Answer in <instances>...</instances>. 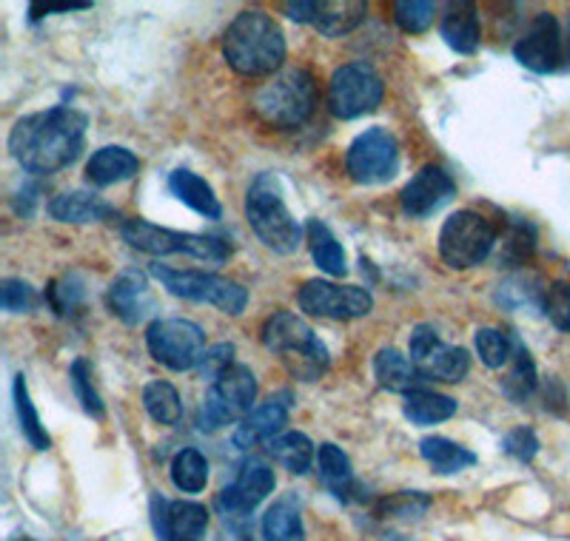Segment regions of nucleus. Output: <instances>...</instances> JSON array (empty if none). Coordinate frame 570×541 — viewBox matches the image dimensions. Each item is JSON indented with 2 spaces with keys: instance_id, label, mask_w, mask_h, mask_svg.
Listing matches in <instances>:
<instances>
[{
  "instance_id": "09e8293b",
  "label": "nucleus",
  "mask_w": 570,
  "mask_h": 541,
  "mask_svg": "<svg viewBox=\"0 0 570 541\" xmlns=\"http://www.w3.org/2000/svg\"><path fill=\"white\" fill-rule=\"evenodd\" d=\"M83 9H91V3H32L29 20H40L55 12H83Z\"/></svg>"
},
{
  "instance_id": "3c124183",
  "label": "nucleus",
  "mask_w": 570,
  "mask_h": 541,
  "mask_svg": "<svg viewBox=\"0 0 570 541\" xmlns=\"http://www.w3.org/2000/svg\"><path fill=\"white\" fill-rule=\"evenodd\" d=\"M14 541H32V539H27V535H23V539H14Z\"/></svg>"
},
{
  "instance_id": "79ce46f5",
  "label": "nucleus",
  "mask_w": 570,
  "mask_h": 541,
  "mask_svg": "<svg viewBox=\"0 0 570 541\" xmlns=\"http://www.w3.org/2000/svg\"><path fill=\"white\" fill-rule=\"evenodd\" d=\"M544 316L551 319V325L562 334H570V283H557L548 288L542 303Z\"/></svg>"
},
{
  "instance_id": "2f4dec72",
  "label": "nucleus",
  "mask_w": 570,
  "mask_h": 541,
  "mask_svg": "<svg viewBox=\"0 0 570 541\" xmlns=\"http://www.w3.org/2000/svg\"><path fill=\"white\" fill-rule=\"evenodd\" d=\"M402 413H405V416L420 427L440 425V422H448L456 413V400H451V396H445V393L420 387V391H411L409 396H405Z\"/></svg>"
},
{
  "instance_id": "f704fd0d",
  "label": "nucleus",
  "mask_w": 570,
  "mask_h": 541,
  "mask_svg": "<svg viewBox=\"0 0 570 541\" xmlns=\"http://www.w3.org/2000/svg\"><path fill=\"white\" fill-rule=\"evenodd\" d=\"M171 484L180 493H200L208 484V462L200 451L195 447H183L175 459H171Z\"/></svg>"
},
{
  "instance_id": "a18cd8bd",
  "label": "nucleus",
  "mask_w": 570,
  "mask_h": 541,
  "mask_svg": "<svg viewBox=\"0 0 570 541\" xmlns=\"http://www.w3.org/2000/svg\"><path fill=\"white\" fill-rule=\"evenodd\" d=\"M234 365V345H214V348L206 351V356H203L200 362V374L206 376V380H217V376L226 371V367Z\"/></svg>"
},
{
  "instance_id": "6ab92c4d",
  "label": "nucleus",
  "mask_w": 570,
  "mask_h": 541,
  "mask_svg": "<svg viewBox=\"0 0 570 541\" xmlns=\"http://www.w3.org/2000/svg\"><path fill=\"white\" fill-rule=\"evenodd\" d=\"M288 393H279V396H272L268 402H263L259 407H254L240 425L234 427L232 442L237 451H252L257 445H268L272 439H277L283 433L285 422H288Z\"/></svg>"
},
{
  "instance_id": "a19ab883",
  "label": "nucleus",
  "mask_w": 570,
  "mask_h": 541,
  "mask_svg": "<svg viewBox=\"0 0 570 541\" xmlns=\"http://www.w3.org/2000/svg\"><path fill=\"white\" fill-rule=\"evenodd\" d=\"M548 291L539 288V283L533 277H513L508 279L505 285H499V294H497V303L505 305V308H522V305H531L537 303L539 297L544 299Z\"/></svg>"
},
{
  "instance_id": "c85d7f7f",
  "label": "nucleus",
  "mask_w": 570,
  "mask_h": 541,
  "mask_svg": "<svg viewBox=\"0 0 570 541\" xmlns=\"http://www.w3.org/2000/svg\"><path fill=\"white\" fill-rule=\"evenodd\" d=\"M263 539L266 541H308L305 539V524L299 504L294 496H283L266 510L263 515Z\"/></svg>"
},
{
  "instance_id": "c9c22d12",
  "label": "nucleus",
  "mask_w": 570,
  "mask_h": 541,
  "mask_svg": "<svg viewBox=\"0 0 570 541\" xmlns=\"http://www.w3.org/2000/svg\"><path fill=\"white\" fill-rule=\"evenodd\" d=\"M539 385L537 362L528 354L522 345H517V354H513L511 365H508V374L502 380V393H505L511 402H525Z\"/></svg>"
},
{
  "instance_id": "f3484780",
  "label": "nucleus",
  "mask_w": 570,
  "mask_h": 541,
  "mask_svg": "<svg viewBox=\"0 0 570 541\" xmlns=\"http://www.w3.org/2000/svg\"><path fill=\"white\" fill-rule=\"evenodd\" d=\"M456 197V183L451 180L442 166H425L420 168L411 183L402 188L400 203L405 217L411 219H425L431 214H436L440 208H445L448 203Z\"/></svg>"
},
{
  "instance_id": "4468645a",
  "label": "nucleus",
  "mask_w": 570,
  "mask_h": 541,
  "mask_svg": "<svg viewBox=\"0 0 570 541\" xmlns=\"http://www.w3.org/2000/svg\"><path fill=\"white\" fill-rule=\"evenodd\" d=\"M274 488H277V479H274L272 464L252 456L240 464L237 479L217 493L214 504L226 519H246L272 496Z\"/></svg>"
},
{
  "instance_id": "c03bdc74",
  "label": "nucleus",
  "mask_w": 570,
  "mask_h": 541,
  "mask_svg": "<svg viewBox=\"0 0 570 541\" xmlns=\"http://www.w3.org/2000/svg\"><path fill=\"white\" fill-rule=\"evenodd\" d=\"M80 299H83V285L75 277H63L60 283L49 285V303L55 314H69L71 308H78Z\"/></svg>"
},
{
  "instance_id": "9b49d317",
  "label": "nucleus",
  "mask_w": 570,
  "mask_h": 541,
  "mask_svg": "<svg viewBox=\"0 0 570 541\" xmlns=\"http://www.w3.org/2000/svg\"><path fill=\"white\" fill-rule=\"evenodd\" d=\"M385 83L368 63H345L331 75L328 109L340 120H356L371 115L383 104Z\"/></svg>"
},
{
  "instance_id": "72a5a7b5",
  "label": "nucleus",
  "mask_w": 570,
  "mask_h": 541,
  "mask_svg": "<svg viewBox=\"0 0 570 541\" xmlns=\"http://www.w3.org/2000/svg\"><path fill=\"white\" fill-rule=\"evenodd\" d=\"M142 407H146V413H149L157 425L171 427L183 420L180 393L166 380H155L142 387Z\"/></svg>"
},
{
  "instance_id": "a878e982",
  "label": "nucleus",
  "mask_w": 570,
  "mask_h": 541,
  "mask_svg": "<svg viewBox=\"0 0 570 541\" xmlns=\"http://www.w3.org/2000/svg\"><path fill=\"white\" fill-rule=\"evenodd\" d=\"M266 451L268 456L283 468V471L294 473V476H303V473L312 471L314 459H317V453H314V442L299 431L279 433L277 439L268 442Z\"/></svg>"
},
{
  "instance_id": "4c0bfd02",
  "label": "nucleus",
  "mask_w": 570,
  "mask_h": 541,
  "mask_svg": "<svg viewBox=\"0 0 570 541\" xmlns=\"http://www.w3.org/2000/svg\"><path fill=\"white\" fill-rule=\"evenodd\" d=\"M69 380H71V387H75V396H78L80 407L89 413L91 420H104L106 416L104 396H100L98 387H95V382H91V365L83 360V356L71 362Z\"/></svg>"
},
{
  "instance_id": "0eeeda50",
  "label": "nucleus",
  "mask_w": 570,
  "mask_h": 541,
  "mask_svg": "<svg viewBox=\"0 0 570 541\" xmlns=\"http://www.w3.org/2000/svg\"><path fill=\"white\" fill-rule=\"evenodd\" d=\"M157 283L175 294V297L191 299V303L214 305L217 311L228 316H240L248 305V291L234 279L220 277V274H208V270H180L169 265H151Z\"/></svg>"
},
{
  "instance_id": "1a4fd4ad",
  "label": "nucleus",
  "mask_w": 570,
  "mask_h": 541,
  "mask_svg": "<svg viewBox=\"0 0 570 541\" xmlns=\"http://www.w3.org/2000/svg\"><path fill=\"white\" fill-rule=\"evenodd\" d=\"M254 400H257V376L252 367L234 362L226 367L217 380L208 385L206 400L200 407V431H220L232 422H243L252 413Z\"/></svg>"
},
{
  "instance_id": "cd10ccee",
  "label": "nucleus",
  "mask_w": 570,
  "mask_h": 541,
  "mask_svg": "<svg viewBox=\"0 0 570 541\" xmlns=\"http://www.w3.org/2000/svg\"><path fill=\"white\" fill-rule=\"evenodd\" d=\"M365 14H368V7L363 0H328V3H320L314 29L325 38H343L363 23Z\"/></svg>"
},
{
  "instance_id": "473e14b6",
  "label": "nucleus",
  "mask_w": 570,
  "mask_h": 541,
  "mask_svg": "<svg viewBox=\"0 0 570 541\" xmlns=\"http://www.w3.org/2000/svg\"><path fill=\"white\" fill-rule=\"evenodd\" d=\"M12 396H14V411H18V422H20V433H23V439H27L35 451H49L52 439H49V433H46L38 411H35V402H32V396H29V385H27V376L23 374L14 376Z\"/></svg>"
},
{
  "instance_id": "e433bc0d",
  "label": "nucleus",
  "mask_w": 570,
  "mask_h": 541,
  "mask_svg": "<svg viewBox=\"0 0 570 541\" xmlns=\"http://www.w3.org/2000/svg\"><path fill=\"white\" fill-rule=\"evenodd\" d=\"M473 345H476V354L485 362L491 371L511 365L513 354H517V342H511V336L499 328H480L473 336Z\"/></svg>"
},
{
  "instance_id": "a211bd4d",
  "label": "nucleus",
  "mask_w": 570,
  "mask_h": 541,
  "mask_svg": "<svg viewBox=\"0 0 570 541\" xmlns=\"http://www.w3.org/2000/svg\"><path fill=\"white\" fill-rule=\"evenodd\" d=\"M106 303H109L111 314L126 325L146 323L151 316V311L157 308V299L155 294H151L149 279H146V274H140V270H124V274L109 285Z\"/></svg>"
},
{
  "instance_id": "2eb2a0df",
  "label": "nucleus",
  "mask_w": 570,
  "mask_h": 541,
  "mask_svg": "<svg viewBox=\"0 0 570 541\" xmlns=\"http://www.w3.org/2000/svg\"><path fill=\"white\" fill-rule=\"evenodd\" d=\"M513 58L537 75H551L564 58V35L551 12H539L531 27L513 43Z\"/></svg>"
},
{
  "instance_id": "7ed1b4c3",
  "label": "nucleus",
  "mask_w": 570,
  "mask_h": 541,
  "mask_svg": "<svg viewBox=\"0 0 570 541\" xmlns=\"http://www.w3.org/2000/svg\"><path fill=\"white\" fill-rule=\"evenodd\" d=\"M259 340H263V345L274 356L283 360L285 371L294 380L317 382L328 371V348L314 334L312 325L305 323L303 316L294 314V311H277V314L268 316L266 323H263V331H259Z\"/></svg>"
},
{
  "instance_id": "ddd939ff",
  "label": "nucleus",
  "mask_w": 570,
  "mask_h": 541,
  "mask_svg": "<svg viewBox=\"0 0 570 541\" xmlns=\"http://www.w3.org/2000/svg\"><path fill=\"white\" fill-rule=\"evenodd\" d=\"M299 308L323 319H360L374 308V297L360 285H337L331 279H308L299 288Z\"/></svg>"
},
{
  "instance_id": "ea45409f",
  "label": "nucleus",
  "mask_w": 570,
  "mask_h": 541,
  "mask_svg": "<svg viewBox=\"0 0 570 541\" xmlns=\"http://www.w3.org/2000/svg\"><path fill=\"white\" fill-rule=\"evenodd\" d=\"M0 305L9 314H29V311H35L40 305V294L32 285L23 283V279L9 277L0 283Z\"/></svg>"
},
{
  "instance_id": "8fccbe9b",
  "label": "nucleus",
  "mask_w": 570,
  "mask_h": 541,
  "mask_svg": "<svg viewBox=\"0 0 570 541\" xmlns=\"http://www.w3.org/2000/svg\"><path fill=\"white\" fill-rule=\"evenodd\" d=\"M285 12H288V18L297 20V23H312L317 20V12H320V3L317 0H299V3H285Z\"/></svg>"
},
{
  "instance_id": "412c9836",
  "label": "nucleus",
  "mask_w": 570,
  "mask_h": 541,
  "mask_svg": "<svg viewBox=\"0 0 570 541\" xmlns=\"http://www.w3.org/2000/svg\"><path fill=\"white\" fill-rule=\"evenodd\" d=\"M49 214L58 223H71V226H86V223H104L115 217V206L104 197L91 191H63L49 203Z\"/></svg>"
},
{
  "instance_id": "bb28decb",
  "label": "nucleus",
  "mask_w": 570,
  "mask_h": 541,
  "mask_svg": "<svg viewBox=\"0 0 570 541\" xmlns=\"http://www.w3.org/2000/svg\"><path fill=\"white\" fill-rule=\"evenodd\" d=\"M317 471H320V479H323L325 488H328L337 499L348 502L351 493L356 490V482H354V468H351V459L345 456L343 447H337L334 442H325V445H320Z\"/></svg>"
},
{
  "instance_id": "dca6fc26",
  "label": "nucleus",
  "mask_w": 570,
  "mask_h": 541,
  "mask_svg": "<svg viewBox=\"0 0 570 541\" xmlns=\"http://www.w3.org/2000/svg\"><path fill=\"white\" fill-rule=\"evenodd\" d=\"M151 524L157 541H206L208 510L197 502H169L151 496Z\"/></svg>"
},
{
  "instance_id": "5701e85b",
  "label": "nucleus",
  "mask_w": 570,
  "mask_h": 541,
  "mask_svg": "<svg viewBox=\"0 0 570 541\" xmlns=\"http://www.w3.org/2000/svg\"><path fill=\"white\" fill-rule=\"evenodd\" d=\"M169 191L175 194L183 206H188L191 212L200 214V217H206V219L223 217V206H220V200H217L214 188L208 186L200 175L188 171V168H177V171H171Z\"/></svg>"
},
{
  "instance_id": "58836bf2",
  "label": "nucleus",
  "mask_w": 570,
  "mask_h": 541,
  "mask_svg": "<svg viewBox=\"0 0 570 541\" xmlns=\"http://www.w3.org/2000/svg\"><path fill=\"white\" fill-rule=\"evenodd\" d=\"M434 14L436 7L434 3H428V0H400V3H394L396 27L409 35L428 32L431 23H434Z\"/></svg>"
},
{
  "instance_id": "c756f323",
  "label": "nucleus",
  "mask_w": 570,
  "mask_h": 541,
  "mask_svg": "<svg viewBox=\"0 0 570 541\" xmlns=\"http://www.w3.org/2000/svg\"><path fill=\"white\" fill-rule=\"evenodd\" d=\"M420 374L425 380H436V382H448V385H456L468 376L471 371V356H468L465 348H456V345H445L440 342L425 360L420 362Z\"/></svg>"
},
{
  "instance_id": "423d86ee",
  "label": "nucleus",
  "mask_w": 570,
  "mask_h": 541,
  "mask_svg": "<svg viewBox=\"0 0 570 541\" xmlns=\"http://www.w3.org/2000/svg\"><path fill=\"white\" fill-rule=\"evenodd\" d=\"M126 243L135 252L151 254V257H171V254H186L200 263L223 265L232 254L228 243L220 237H208V234H191V232H175V228H163L149 223V219H126L120 228Z\"/></svg>"
},
{
  "instance_id": "f8f14e48",
  "label": "nucleus",
  "mask_w": 570,
  "mask_h": 541,
  "mask_svg": "<svg viewBox=\"0 0 570 541\" xmlns=\"http://www.w3.org/2000/svg\"><path fill=\"white\" fill-rule=\"evenodd\" d=\"M345 168L360 186H383L400 171V142L383 126L356 135L345 151Z\"/></svg>"
},
{
  "instance_id": "49530a36",
  "label": "nucleus",
  "mask_w": 570,
  "mask_h": 541,
  "mask_svg": "<svg viewBox=\"0 0 570 541\" xmlns=\"http://www.w3.org/2000/svg\"><path fill=\"white\" fill-rule=\"evenodd\" d=\"M440 334H436L434 325H416L414 331H411V342H409V348H411V360H414V365H420L422 360H425L431 351L440 345Z\"/></svg>"
},
{
  "instance_id": "b1692460",
  "label": "nucleus",
  "mask_w": 570,
  "mask_h": 541,
  "mask_svg": "<svg viewBox=\"0 0 570 541\" xmlns=\"http://www.w3.org/2000/svg\"><path fill=\"white\" fill-rule=\"evenodd\" d=\"M374 376L385 391L405 393V396L411 391H420V382H425V376L420 374V367L414 365V360H409V356L400 354L396 348L376 351Z\"/></svg>"
},
{
  "instance_id": "aec40b11",
  "label": "nucleus",
  "mask_w": 570,
  "mask_h": 541,
  "mask_svg": "<svg viewBox=\"0 0 570 541\" xmlns=\"http://www.w3.org/2000/svg\"><path fill=\"white\" fill-rule=\"evenodd\" d=\"M140 171V160L131 155L124 146H104L86 163V180L98 188L117 186V183H126Z\"/></svg>"
},
{
  "instance_id": "6e6552de",
  "label": "nucleus",
  "mask_w": 570,
  "mask_h": 541,
  "mask_svg": "<svg viewBox=\"0 0 570 541\" xmlns=\"http://www.w3.org/2000/svg\"><path fill=\"white\" fill-rule=\"evenodd\" d=\"M497 245V226L485 214L462 208L445 219L440 232V257L448 268L468 270L485 263Z\"/></svg>"
},
{
  "instance_id": "20e7f679",
  "label": "nucleus",
  "mask_w": 570,
  "mask_h": 541,
  "mask_svg": "<svg viewBox=\"0 0 570 541\" xmlns=\"http://www.w3.org/2000/svg\"><path fill=\"white\" fill-rule=\"evenodd\" d=\"M254 111L274 129H297L317 109V83L314 75L303 66L277 71L268 83L254 95Z\"/></svg>"
},
{
  "instance_id": "f03ea898",
  "label": "nucleus",
  "mask_w": 570,
  "mask_h": 541,
  "mask_svg": "<svg viewBox=\"0 0 570 541\" xmlns=\"http://www.w3.org/2000/svg\"><path fill=\"white\" fill-rule=\"evenodd\" d=\"M223 58L237 75L246 78L274 75L285 60L283 29L263 9L240 12L223 35Z\"/></svg>"
},
{
  "instance_id": "de8ad7c7",
  "label": "nucleus",
  "mask_w": 570,
  "mask_h": 541,
  "mask_svg": "<svg viewBox=\"0 0 570 541\" xmlns=\"http://www.w3.org/2000/svg\"><path fill=\"white\" fill-rule=\"evenodd\" d=\"M422 499H428V496H420V493H400V496H394V499H385L383 508L389 510V513H396V515H420V513H425L428 508H414V502H422Z\"/></svg>"
},
{
  "instance_id": "4be33fe9",
  "label": "nucleus",
  "mask_w": 570,
  "mask_h": 541,
  "mask_svg": "<svg viewBox=\"0 0 570 541\" xmlns=\"http://www.w3.org/2000/svg\"><path fill=\"white\" fill-rule=\"evenodd\" d=\"M442 40H445L454 52L473 55L480 49L482 29H480V14L473 3H451L448 14L442 18Z\"/></svg>"
},
{
  "instance_id": "f257e3e1",
  "label": "nucleus",
  "mask_w": 570,
  "mask_h": 541,
  "mask_svg": "<svg viewBox=\"0 0 570 541\" xmlns=\"http://www.w3.org/2000/svg\"><path fill=\"white\" fill-rule=\"evenodd\" d=\"M89 117L71 106L20 117L9 135V151L32 175H55L78 160L86 142Z\"/></svg>"
},
{
  "instance_id": "37998d69",
  "label": "nucleus",
  "mask_w": 570,
  "mask_h": 541,
  "mask_svg": "<svg viewBox=\"0 0 570 541\" xmlns=\"http://www.w3.org/2000/svg\"><path fill=\"white\" fill-rule=\"evenodd\" d=\"M502 447L517 462H533V456L539 453V436L531 427H513L505 436V442H502Z\"/></svg>"
},
{
  "instance_id": "39448f33",
  "label": "nucleus",
  "mask_w": 570,
  "mask_h": 541,
  "mask_svg": "<svg viewBox=\"0 0 570 541\" xmlns=\"http://www.w3.org/2000/svg\"><path fill=\"white\" fill-rule=\"evenodd\" d=\"M246 219L259 243L274 254H294L303 243V226L288 212L283 188L274 175H257L246 194Z\"/></svg>"
},
{
  "instance_id": "393cba45",
  "label": "nucleus",
  "mask_w": 570,
  "mask_h": 541,
  "mask_svg": "<svg viewBox=\"0 0 570 541\" xmlns=\"http://www.w3.org/2000/svg\"><path fill=\"white\" fill-rule=\"evenodd\" d=\"M305 243H308V252H312L314 263L320 270H325L328 277H345L348 274V259H345L343 245L340 239L331 234V228L320 219H308L305 226Z\"/></svg>"
},
{
  "instance_id": "7c9ffc66",
  "label": "nucleus",
  "mask_w": 570,
  "mask_h": 541,
  "mask_svg": "<svg viewBox=\"0 0 570 541\" xmlns=\"http://www.w3.org/2000/svg\"><path fill=\"white\" fill-rule=\"evenodd\" d=\"M420 456L425 459L440 476H454V473H462L465 468H473V464H476V453H471L468 447L456 445V442H451V439L445 436L422 439Z\"/></svg>"
},
{
  "instance_id": "9d476101",
  "label": "nucleus",
  "mask_w": 570,
  "mask_h": 541,
  "mask_svg": "<svg viewBox=\"0 0 570 541\" xmlns=\"http://www.w3.org/2000/svg\"><path fill=\"white\" fill-rule=\"evenodd\" d=\"M146 348L169 371H191L200 367L206 356V331L191 319L169 316V319H155L146 331Z\"/></svg>"
}]
</instances>
